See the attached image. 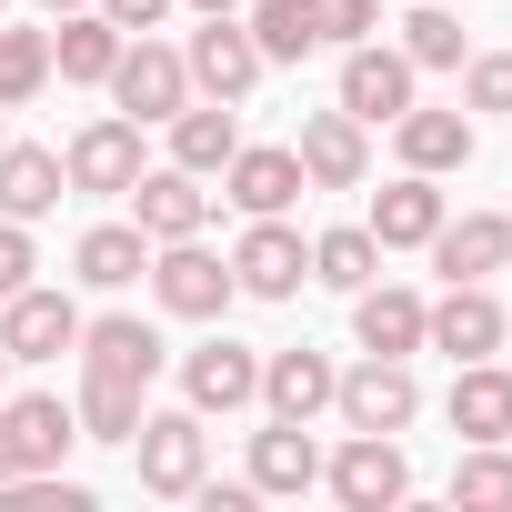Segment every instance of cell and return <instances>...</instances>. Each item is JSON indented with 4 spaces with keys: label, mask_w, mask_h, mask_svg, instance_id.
<instances>
[{
    "label": "cell",
    "mask_w": 512,
    "mask_h": 512,
    "mask_svg": "<svg viewBox=\"0 0 512 512\" xmlns=\"http://www.w3.org/2000/svg\"><path fill=\"white\" fill-rule=\"evenodd\" d=\"M151 302L171 322H221L241 302V282H231L221 251H201V231H191V241H151Z\"/></svg>",
    "instance_id": "6da1fadb"
},
{
    "label": "cell",
    "mask_w": 512,
    "mask_h": 512,
    "mask_svg": "<svg viewBox=\"0 0 512 512\" xmlns=\"http://www.w3.org/2000/svg\"><path fill=\"white\" fill-rule=\"evenodd\" d=\"M101 91H111V111H131V121H141V131H151V121H171V111H181V101H191V61H181V51H171V41H151V31H131V41H121V61H111V81H101Z\"/></svg>",
    "instance_id": "7a4b0ae2"
},
{
    "label": "cell",
    "mask_w": 512,
    "mask_h": 512,
    "mask_svg": "<svg viewBox=\"0 0 512 512\" xmlns=\"http://www.w3.org/2000/svg\"><path fill=\"white\" fill-rule=\"evenodd\" d=\"M512 342V312L492 302V282H442V302H422V352L442 362H492Z\"/></svg>",
    "instance_id": "3957f363"
},
{
    "label": "cell",
    "mask_w": 512,
    "mask_h": 512,
    "mask_svg": "<svg viewBox=\"0 0 512 512\" xmlns=\"http://www.w3.org/2000/svg\"><path fill=\"white\" fill-rule=\"evenodd\" d=\"M131 452H141V492H161V502H191L201 472H211V432H201L191 402H181V412H141Z\"/></svg>",
    "instance_id": "277c9868"
},
{
    "label": "cell",
    "mask_w": 512,
    "mask_h": 512,
    "mask_svg": "<svg viewBox=\"0 0 512 512\" xmlns=\"http://www.w3.org/2000/svg\"><path fill=\"white\" fill-rule=\"evenodd\" d=\"M322 492L342 512H392L412 492V462H402V432H352L342 452H322Z\"/></svg>",
    "instance_id": "5b68a950"
},
{
    "label": "cell",
    "mask_w": 512,
    "mask_h": 512,
    "mask_svg": "<svg viewBox=\"0 0 512 512\" xmlns=\"http://www.w3.org/2000/svg\"><path fill=\"white\" fill-rule=\"evenodd\" d=\"M181 61H191V91L201 101H251V91H262V41H251L241 31V11H201V31L181 41Z\"/></svg>",
    "instance_id": "8992f818"
},
{
    "label": "cell",
    "mask_w": 512,
    "mask_h": 512,
    "mask_svg": "<svg viewBox=\"0 0 512 512\" xmlns=\"http://www.w3.org/2000/svg\"><path fill=\"white\" fill-rule=\"evenodd\" d=\"M141 171H151V161H141V121H131V111L81 121V131H71V151H61V181H71V191H91V201H121Z\"/></svg>",
    "instance_id": "52a82bcc"
},
{
    "label": "cell",
    "mask_w": 512,
    "mask_h": 512,
    "mask_svg": "<svg viewBox=\"0 0 512 512\" xmlns=\"http://www.w3.org/2000/svg\"><path fill=\"white\" fill-rule=\"evenodd\" d=\"M332 412H342V432H412V412H422V382H412V362H392V352H362V362L332 382Z\"/></svg>",
    "instance_id": "ba28073f"
},
{
    "label": "cell",
    "mask_w": 512,
    "mask_h": 512,
    "mask_svg": "<svg viewBox=\"0 0 512 512\" xmlns=\"http://www.w3.org/2000/svg\"><path fill=\"white\" fill-rule=\"evenodd\" d=\"M231 282L251 292V302H292L302 282H312V241L272 211V221H251L241 241H231Z\"/></svg>",
    "instance_id": "9c48e42d"
},
{
    "label": "cell",
    "mask_w": 512,
    "mask_h": 512,
    "mask_svg": "<svg viewBox=\"0 0 512 512\" xmlns=\"http://www.w3.org/2000/svg\"><path fill=\"white\" fill-rule=\"evenodd\" d=\"M412 61H402V41H352L342 51V111L362 121V131H382V121H402L412 111Z\"/></svg>",
    "instance_id": "30bf717a"
},
{
    "label": "cell",
    "mask_w": 512,
    "mask_h": 512,
    "mask_svg": "<svg viewBox=\"0 0 512 512\" xmlns=\"http://www.w3.org/2000/svg\"><path fill=\"white\" fill-rule=\"evenodd\" d=\"M312 181H302V161H292V141H241L231 161H221V201L241 211V221H272V211H292Z\"/></svg>",
    "instance_id": "8fae6325"
},
{
    "label": "cell",
    "mask_w": 512,
    "mask_h": 512,
    "mask_svg": "<svg viewBox=\"0 0 512 512\" xmlns=\"http://www.w3.org/2000/svg\"><path fill=\"white\" fill-rule=\"evenodd\" d=\"M71 342H81V302H71V292L21 282L11 302H0V352H11V362H61Z\"/></svg>",
    "instance_id": "7c38bea8"
},
{
    "label": "cell",
    "mask_w": 512,
    "mask_h": 512,
    "mask_svg": "<svg viewBox=\"0 0 512 512\" xmlns=\"http://www.w3.org/2000/svg\"><path fill=\"white\" fill-rule=\"evenodd\" d=\"M181 402L211 422V412H251V402H262V352H251V342H201V352H181Z\"/></svg>",
    "instance_id": "4fadbf2b"
},
{
    "label": "cell",
    "mask_w": 512,
    "mask_h": 512,
    "mask_svg": "<svg viewBox=\"0 0 512 512\" xmlns=\"http://www.w3.org/2000/svg\"><path fill=\"white\" fill-rule=\"evenodd\" d=\"M292 161H302V181H312V191H362V181H372V131L332 101V111H312V121H302Z\"/></svg>",
    "instance_id": "5bb4252c"
},
{
    "label": "cell",
    "mask_w": 512,
    "mask_h": 512,
    "mask_svg": "<svg viewBox=\"0 0 512 512\" xmlns=\"http://www.w3.org/2000/svg\"><path fill=\"white\" fill-rule=\"evenodd\" d=\"M131 221H141V241H191L201 221H211V181L201 171H181V161H161V171H141L131 191Z\"/></svg>",
    "instance_id": "9a60e30c"
},
{
    "label": "cell",
    "mask_w": 512,
    "mask_h": 512,
    "mask_svg": "<svg viewBox=\"0 0 512 512\" xmlns=\"http://www.w3.org/2000/svg\"><path fill=\"white\" fill-rule=\"evenodd\" d=\"M332 382H342V362L312 352V342L262 352V412H272V422H322V412H332Z\"/></svg>",
    "instance_id": "2e32d148"
},
{
    "label": "cell",
    "mask_w": 512,
    "mask_h": 512,
    "mask_svg": "<svg viewBox=\"0 0 512 512\" xmlns=\"http://www.w3.org/2000/svg\"><path fill=\"white\" fill-rule=\"evenodd\" d=\"M71 352H81V372H111V382H141V392H151V382H161V362H171V352H161V332H151L141 312H101V322H81V342H71Z\"/></svg>",
    "instance_id": "e0dca14e"
},
{
    "label": "cell",
    "mask_w": 512,
    "mask_h": 512,
    "mask_svg": "<svg viewBox=\"0 0 512 512\" xmlns=\"http://www.w3.org/2000/svg\"><path fill=\"white\" fill-rule=\"evenodd\" d=\"M422 251H432L442 282H492V272L512 262V221H502V211H462V221L442 211V231H432Z\"/></svg>",
    "instance_id": "ac0fdd59"
},
{
    "label": "cell",
    "mask_w": 512,
    "mask_h": 512,
    "mask_svg": "<svg viewBox=\"0 0 512 512\" xmlns=\"http://www.w3.org/2000/svg\"><path fill=\"white\" fill-rule=\"evenodd\" d=\"M251 492H272V502H302L312 482H322V442H312V422H262L251 432V472H241Z\"/></svg>",
    "instance_id": "d6986e66"
},
{
    "label": "cell",
    "mask_w": 512,
    "mask_h": 512,
    "mask_svg": "<svg viewBox=\"0 0 512 512\" xmlns=\"http://www.w3.org/2000/svg\"><path fill=\"white\" fill-rule=\"evenodd\" d=\"M442 211H452V201H442V181H432V171H402V181H382V191H372V221H362V231H372L382 251H422V241L442 231Z\"/></svg>",
    "instance_id": "ffe728a7"
},
{
    "label": "cell",
    "mask_w": 512,
    "mask_h": 512,
    "mask_svg": "<svg viewBox=\"0 0 512 512\" xmlns=\"http://www.w3.org/2000/svg\"><path fill=\"white\" fill-rule=\"evenodd\" d=\"M0 422H11L21 472H61V462H71V442H81V412H71L61 392H21V402H0Z\"/></svg>",
    "instance_id": "44dd1931"
},
{
    "label": "cell",
    "mask_w": 512,
    "mask_h": 512,
    "mask_svg": "<svg viewBox=\"0 0 512 512\" xmlns=\"http://www.w3.org/2000/svg\"><path fill=\"white\" fill-rule=\"evenodd\" d=\"M352 342L412 362V352H422V292H402V282H362V292H352Z\"/></svg>",
    "instance_id": "7402d4cb"
},
{
    "label": "cell",
    "mask_w": 512,
    "mask_h": 512,
    "mask_svg": "<svg viewBox=\"0 0 512 512\" xmlns=\"http://www.w3.org/2000/svg\"><path fill=\"white\" fill-rule=\"evenodd\" d=\"M61 151H41V141H0V221H51L61 211Z\"/></svg>",
    "instance_id": "603a6c76"
},
{
    "label": "cell",
    "mask_w": 512,
    "mask_h": 512,
    "mask_svg": "<svg viewBox=\"0 0 512 512\" xmlns=\"http://www.w3.org/2000/svg\"><path fill=\"white\" fill-rule=\"evenodd\" d=\"M161 131H171V161H181V171H201V181H221V161L241 151V121H231V101H201V91H191V101H181Z\"/></svg>",
    "instance_id": "cb8c5ba5"
},
{
    "label": "cell",
    "mask_w": 512,
    "mask_h": 512,
    "mask_svg": "<svg viewBox=\"0 0 512 512\" xmlns=\"http://www.w3.org/2000/svg\"><path fill=\"white\" fill-rule=\"evenodd\" d=\"M392 151H402V171H432V181H442V171L472 161V111H422V101H412V111L392 121Z\"/></svg>",
    "instance_id": "d4e9b609"
},
{
    "label": "cell",
    "mask_w": 512,
    "mask_h": 512,
    "mask_svg": "<svg viewBox=\"0 0 512 512\" xmlns=\"http://www.w3.org/2000/svg\"><path fill=\"white\" fill-rule=\"evenodd\" d=\"M452 432L462 442H512V372L502 362H452Z\"/></svg>",
    "instance_id": "484cf974"
},
{
    "label": "cell",
    "mask_w": 512,
    "mask_h": 512,
    "mask_svg": "<svg viewBox=\"0 0 512 512\" xmlns=\"http://www.w3.org/2000/svg\"><path fill=\"white\" fill-rule=\"evenodd\" d=\"M71 272H81L91 292H131V282L151 272V241H141V221H91V231L71 241Z\"/></svg>",
    "instance_id": "4316f807"
},
{
    "label": "cell",
    "mask_w": 512,
    "mask_h": 512,
    "mask_svg": "<svg viewBox=\"0 0 512 512\" xmlns=\"http://www.w3.org/2000/svg\"><path fill=\"white\" fill-rule=\"evenodd\" d=\"M121 41H131V31H111L101 11H61V31H51V71L101 91V81H111V61H121Z\"/></svg>",
    "instance_id": "83f0119b"
},
{
    "label": "cell",
    "mask_w": 512,
    "mask_h": 512,
    "mask_svg": "<svg viewBox=\"0 0 512 512\" xmlns=\"http://www.w3.org/2000/svg\"><path fill=\"white\" fill-rule=\"evenodd\" d=\"M241 31L262 41V61H312V51H322L312 0H241Z\"/></svg>",
    "instance_id": "f1b7e54d"
},
{
    "label": "cell",
    "mask_w": 512,
    "mask_h": 512,
    "mask_svg": "<svg viewBox=\"0 0 512 512\" xmlns=\"http://www.w3.org/2000/svg\"><path fill=\"white\" fill-rule=\"evenodd\" d=\"M81 442H131L141 432V412H151V392L141 382H111V372H81Z\"/></svg>",
    "instance_id": "f546056e"
},
{
    "label": "cell",
    "mask_w": 512,
    "mask_h": 512,
    "mask_svg": "<svg viewBox=\"0 0 512 512\" xmlns=\"http://www.w3.org/2000/svg\"><path fill=\"white\" fill-rule=\"evenodd\" d=\"M312 282L352 302L362 282H382V241H372L362 221H342V231H322V241H312Z\"/></svg>",
    "instance_id": "4dcf8cb0"
},
{
    "label": "cell",
    "mask_w": 512,
    "mask_h": 512,
    "mask_svg": "<svg viewBox=\"0 0 512 512\" xmlns=\"http://www.w3.org/2000/svg\"><path fill=\"white\" fill-rule=\"evenodd\" d=\"M51 91V31H11L0 21V111H21Z\"/></svg>",
    "instance_id": "1f68e13d"
},
{
    "label": "cell",
    "mask_w": 512,
    "mask_h": 512,
    "mask_svg": "<svg viewBox=\"0 0 512 512\" xmlns=\"http://www.w3.org/2000/svg\"><path fill=\"white\" fill-rule=\"evenodd\" d=\"M402 61L412 71H462L472 51H462V21L442 11V0H412V21H402Z\"/></svg>",
    "instance_id": "d6a6232c"
},
{
    "label": "cell",
    "mask_w": 512,
    "mask_h": 512,
    "mask_svg": "<svg viewBox=\"0 0 512 512\" xmlns=\"http://www.w3.org/2000/svg\"><path fill=\"white\" fill-rule=\"evenodd\" d=\"M452 502H462V512H512V452H502V442H472V452L452 462Z\"/></svg>",
    "instance_id": "836d02e7"
},
{
    "label": "cell",
    "mask_w": 512,
    "mask_h": 512,
    "mask_svg": "<svg viewBox=\"0 0 512 512\" xmlns=\"http://www.w3.org/2000/svg\"><path fill=\"white\" fill-rule=\"evenodd\" d=\"M462 111H502L512 121V51H472L462 61Z\"/></svg>",
    "instance_id": "e575fe53"
},
{
    "label": "cell",
    "mask_w": 512,
    "mask_h": 512,
    "mask_svg": "<svg viewBox=\"0 0 512 512\" xmlns=\"http://www.w3.org/2000/svg\"><path fill=\"white\" fill-rule=\"evenodd\" d=\"M312 21H322V41H342V51H352V41H372V31H382V0H312Z\"/></svg>",
    "instance_id": "d590c367"
},
{
    "label": "cell",
    "mask_w": 512,
    "mask_h": 512,
    "mask_svg": "<svg viewBox=\"0 0 512 512\" xmlns=\"http://www.w3.org/2000/svg\"><path fill=\"white\" fill-rule=\"evenodd\" d=\"M31 272H41V251H31V221H0V302H11Z\"/></svg>",
    "instance_id": "8d00e7d4"
},
{
    "label": "cell",
    "mask_w": 512,
    "mask_h": 512,
    "mask_svg": "<svg viewBox=\"0 0 512 512\" xmlns=\"http://www.w3.org/2000/svg\"><path fill=\"white\" fill-rule=\"evenodd\" d=\"M91 11H101L111 31H161V21H171V0H91Z\"/></svg>",
    "instance_id": "74e56055"
},
{
    "label": "cell",
    "mask_w": 512,
    "mask_h": 512,
    "mask_svg": "<svg viewBox=\"0 0 512 512\" xmlns=\"http://www.w3.org/2000/svg\"><path fill=\"white\" fill-rule=\"evenodd\" d=\"M21 482V452H11V422H0V492H11Z\"/></svg>",
    "instance_id": "f35d334b"
},
{
    "label": "cell",
    "mask_w": 512,
    "mask_h": 512,
    "mask_svg": "<svg viewBox=\"0 0 512 512\" xmlns=\"http://www.w3.org/2000/svg\"><path fill=\"white\" fill-rule=\"evenodd\" d=\"M31 11H51V21H61V11H91V0H31Z\"/></svg>",
    "instance_id": "ab89813d"
},
{
    "label": "cell",
    "mask_w": 512,
    "mask_h": 512,
    "mask_svg": "<svg viewBox=\"0 0 512 512\" xmlns=\"http://www.w3.org/2000/svg\"><path fill=\"white\" fill-rule=\"evenodd\" d=\"M191 11H241V0H191Z\"/></svg>",
    "instance_id": "60d3db41"
},
{
    "label": "cell",
    "mask_w": 512,
    "mask_h": 512,
    "mask_svg": "<svg viewBox=\"0 0 512 512\" xmlns=\"http://www.w3.org/2000/svg\"><path fill=\"white\" fill-rule=\"evenodd\" d=\"M0 382H11V352H0Z\"/></svg>",
    "instance_id": "b9f144b4"
},
{
    "label": "cell",
    "mask_w": 512,
    "mask_h": 512,
    "mask_svg": "<svg viewBox=\"0 0 512 512\" xmlns=\"http://www.w3.org/2000/svg\"><path fill=\"white\" fill-rule=\"evenodd\" d=\"M0 11H11V0H0Z\"/></svg>",
    "instance_id": "7bdbcfd3"
}]
</instances>
